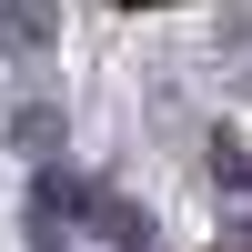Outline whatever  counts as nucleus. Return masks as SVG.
<instances>
[{
  "mask_svg": "<svg viewBox=\"0 0 252 252\" xmlns=\"http://www.w3.org/2000/svg\"><path fill=\"white\" fill-rule=\"evenodd\" d=\"M232 252H252V242H232Z\"/></svg>",
  "mask_w": 252,
  "mask_h": 252,
  "instance_id": "1",
  "label": "nucleus"
}]
</instances>
